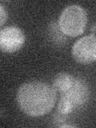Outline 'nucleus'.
Segmentation results:
<instances>
[{"mask_svg": "<svg viewBox=\"0 0 96 128\" xmlns=\"http://www.w3.org/2000/svg\"><path fill=\"white\" fill-rule=\"evenodd\" d=\"M71 53L78 63L90 64L96 61V36L91 34L78 38L72 46Z\"/></svg>", "mask_w": 96, "mask_h": 128, "instance_id": "nucleus-4", "label": "nucleus"}, {"mask_svg": "<svg viewBox=\"0 0 96 128\" xmlns=\"http://www.w3.org/2000/svg\"><path fill=\"white\" fill-rule=\"evenodd\" d=\"M6 19H7V11L1 4L0 5V25L2 26L4 22L6 21Z\"/></svg>", "mask_w": 96, "mask_h": 128, "instance_id": "nucleus-7", "label": "nucleus"}, {"mask_svg": "<svg viewBox=\"0 0 96 128\" xmlns=\"http://www.w3.org/2000/svg\"><path fill=\"white\" fill-rule=\"evenodd\" d=\"M86 11L77 4H72L64 8L58 19L61 31L70 37L82 34L86 29Z\"/></svg>", "mask_w": 96, "mask_h": 128, "instance_id": "nucleus-2", "label": "nucleus"}, {"mask_svg": "<svg viewBox=\"0 0 96 128\" xmlns=\"http://www.w3.org/2000/svg\"><path fill=\"white\" fill-rule=\"evenodd\" d=\"M56 99L54 87L41 81L23 83L16 94L19 109L30 117H40L49 113L54 106Z\"/></svg>", "mask_w": 96, "mask_h": 128, "instance_id": "nucleus-1", "label": "nucleus"}, {"mask_svg": "<svg viewBox=\"0 0 96 128\" xmlns=\"http://www.w3.org/2000/svg\"><path fill=\"white\" fill-rule=\"evenodd\" d=\"M76 78L74 76L65 72H61L54 76L52 86L54 87L56 92L62 94L73 87Z\"/></svg>", "mask_w": 96, "mask_h": 128, "instance_id": "nucleus-6", "label": "nucleus"}, {"mask_svg": "<svg viewBox=\"0 0 96 128\" xmlns=\"http://www.w3.org/2000/svg\"><path fill=\"white\" fill-rule=\"evenodd\" d=\"M26 41L22 29L16 26H9L0 30V49L4 53L12 54L21 50Z\"/></svg>", "mask_w": 96, "mask_h": 128, "instance_id": "nucleus-5", "label": "nucleus"}, {"mask_svg": "<svg viewBox=\"0 0 96 128\" xmlns=\"http://www.w3.org/2000/svg\"><path fill=\"white\" fill-rule=\"evenodd\" d=\"M60 94L57 112L67 116L87 102L90 97V89L84 80L77 78L73 87Z\"/></svg>", "mask_w": 96, "mask_h": 128, "instance_id": "nucleus-3", "label": "nucleus"}]
</instances>
